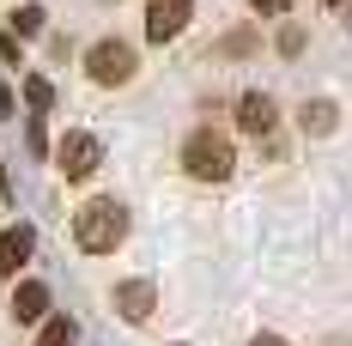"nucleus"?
I'll return each instance as SVG.
<instances>
[{"label": "nucleus", "mask_w": 352, "mask_h": 346, "mask_svg": "<svg viewBox=\"0 0 352 346\" xmlns=\"http://www.w3.org/2000/svg\"><path fill=\"white\" fill-rule=\"evenodd\" d=\"M122 237H128V207L122 201H85L73 213V243L85 255H109V249H122Z\"/></svg>", "instance_id": "f257e3e1"}, {"label": "nucleus", "mask_w": 352, "mask_h": 346, "mask_svg": "<svg viewBox=\"0 0 352 346\" xmlns=\"http://www.w3.org/2000/svg\"><path fill=\"white\" fill-rule=\"evenodd\" d=\"M231 171H237V152H231L225 134L195 128L182 140V176H195V182H231Z\"/></svg>", "instance_id": "f03ea898"}, {"label": "nucleus", "mask_w": 352, "mask_h": 346, "mask_svg": "<svg viewBox=\"0 0 352 346\" xmlns=\"http://www.w3.org/2000/svg\"><path fill=\"white\" fill-rule=\"evenodd\" d=\"M85 73H91V85H128V79H134V49H128L122 36L91 43V49H85Z\"/></svg>", "instance_id": "7ed1b4c3"}, {"label": "nucleus", "mask_w": 352, "mask_h": 346, "mask_svg": "<svg viewBox=\"0 0 352 346\" xmlns=\"http://www.w3.org/2000/svg\"><path fill=\"white\" fill-rule=\"evenodd\" d=\"M55 164H61L67 182H85V176L104 164V140L85 134V128H73V134H61V146H55Z\"/></svg>", "instance_id": "20e7f679"}, {"label": "nucleus", "mask_w": 352, "mask_h": 346, "mask_svg": "<svg viewBox=\"0 0 352 346\" xmlns=\"http://www.w3.org/2000/svg\"><path fill=\"white\" fill-rule=\"evenodd\" d=\"M188 19H195V0H152L146 6V36L152 43H170V36L188 31Z\"/></svg>", "instance_id": "39448f33"}, {"label": "nucleus", "mask_w": 352, "mask_h": 346, "mask_svg": "<svg viewBox=\"0 0 352 346\" xmlns=\"http://www.w3.org/2000/svg\"><path fill=\"white\" fill-rule=\"evenodd\" d=\"M274 122H280V116H274V98H267V91H243V98H237V128H243L249 140H267Z\"/></svg>", "instance_id": "423d86ee"}, {"label": "nucleus", "mask_w": 352, "mask_h": 346, "mask_svg": "<svg viewBox=\"0 0 352 346\" xmlns=\"http://www.w3.org/2000/svg\"><path fill=\"white\" fill-rule=\"evenodd\" d=\"M116 310H122V322H146L158 310V285L152 279H122L116 285Z\"/></svg>", "instance_id": "0eeeda50"}, {"label": "nucleus", "mask_w": 352, "mask_h": 346, "mask_svg": "<svg viewBox=\"0 0 352 346\" xmlns=\"http://www.w3.org/2000/svg\"><path fill=\"white\" fill-rule=\"evenodd\" d=\"M31 249H36L31 225H6V231H0V274H19V268L31 261Z\"/></svg>", "instance_id": "6e6552de"}, {"label": "nucleus", "mask_w": 352, "mask_h": 346, "mask_svg": "<svg viewBox=\"0 0 352 346\" xmlns=\"http://www.w3.org/2000/svg\"><path fill=\"white\" fill-rule=\"evenodd\" d=\"M43 316H49V285L25 279V285L12 292V322H25V328H31V322H43Z\"/></svg>", "instance_id": "1a4fd4ad"}, {"label": "nucleus", "mask_w": 352, "mask_h": 346, "mask_svg": "<svg viewBox=\"0 0 352 346\" xmlns=\"http://www.w3.org/2000/svg\"><path fill=\"white\" fill-rule=\"evenodd\" d=\"M298 122H304V134H334L340 128V109H334V98H310V104L298 109Z\"/></svg>", "instance_id": "9d476101"}, {"label": "nucleus", "mask_w": 352, "mask_h": 346, "mask_svg": "<svg viewBox=\"0 0 352 346\" xmlns=\"http://www.w3.org/2000/svg\"><path fill=\"white\" fill-rule=\"evenodd\" d=\"M79 340V328H73L67 316H55V322H43V334H36V346H73Z\"/></svg>", "instance_id": "9b49d317"}, {"label": "nucleus", "mask_w": 352, "mask_h": 346, "mask_svg": "<svg viewBox=\"0 0 352 346\" xmlns=\"http://www.w3.org/2000/svg\"><path fill=\"white\" fill-rule=\"evenodd\" d=\"M25 104H31L36 116H43V109H55V85H49V79H25Z\"/></svg>", "instance_id": "f8f14e48"}, {"label": "nucleus", "mask_w": 352, "mask_h": 346, "mask_svg": "<svg viewBox=\"0 0 352 346\" xmlns=\"http://www.w3.org/2000/svg\"><path fill=\"white\" fill-rule=\"evenodd\" d=\"M12 31L36 36V31H43V6H12Z\"/></svg>", "instance_id": "ddd939ff"}, {"label": "nucleus", "mask_w": 352, "mask_h": 346, "mask_svg": "<svg viewBox=\"0 0 352 346\" xmlns=\"http://www.w3.org/2000/svg\"><path fill=\"white\" fill-rule=\"evenodd\" d=\"M280 49H285V55H298V49H304V31H298V25H285V31H280Z\"/></svg>", "instance_id": "4468645a"}, {"label": "nucleus", "mask_w": 352, "mask_h": 346, "mask_svg": "<svg viewBox=\"0 0 352 346\" xmlns=\"http://www.w3.org/2000/svg\"><path fill=\"white\" fill-rule=\"evenodd\" d=\"M0 61H12V67H19V36H12V31H0Z\"/></svg>", "instance_id": "2eb2a0df"}, {"label": "nucleus", "mask_w": 352, "mask_h": 346, "mask_svg": "<svg viewBox=\"0 0 352 346\" xmlns=\"http://www.w3.org/2000/svg\"><path fill=\"white\" fill-rule=\"evenodd\" d=\"M249 6H255L261 19H280V12H285V6H292V0H249Z\"/></svg>", "instance_id": "dca6fc26"}, {"label": "nucleus", "mask_w": 352, "mask_h": 346, "mask_svg": "<svg viewBox=\"0 0 352 346\" xmlns=\"http://www.w3.org/2000/svg\"><path fill=\"white\" fill-rule=\"evenodd\" d=\"M249 346H285V340H280V334H255Z\"/></svg>", "instance_id": "f3484780"}, {"label": "nucleus", "mask_w": 352, "mask_h": 346, "mask_svg": "<svg viewBox=\"0 0 352 346\" xmlns=\"http://www.w3.org/2000/svg\"><path fill=\"white\" fill-rule=\"evenodd\" d=\"M328 6H340V0H328Z\"/></svg>", "instance_id": "a211bd4d"}]
</instances>
